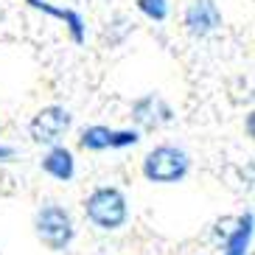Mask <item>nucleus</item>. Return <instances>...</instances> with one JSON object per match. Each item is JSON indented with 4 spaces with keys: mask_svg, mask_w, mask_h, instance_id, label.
<instances>
[{
    "mask_svg": "<svg viewBox=\"0 0 255 255\" xmlns=\"http://www.w3.org/2000/svg\"><path fill=\"white\" fill-rule=\"evenodd\" d=\"M25 3H28L31 8H37V11H42V14L62 20V23L68 25L70 39H73L76 45H82V42H84V17L79 14V11H73V8H59V6H51L48 0H25Z\"/></svg>",
    "mask_w": 255,
    "mask_h": 255,
    "instance_id": "8",
    "label": "nucleus"
},
{
    "mask_svg": "<svg viewBox=\"0 0 255 255\" xmlns=\"http://www.w3.org/2000/svg\"><path fill=\"white\" fill-rule=\"evenodd\" d=\"M233 222H236V219H222V222H216V239H227V236H230V230H233Z\"/></svg>",
    "mask_w": 255,
    "mask_h": 255,
    "instance_id": "13",
    "label": "nucleus"
},
{
    "mask_svg": "<svg viewBox=\"0 0 255 255\" xmlns=\"http://www.w3.org/2000/svg\"><path fill=\"white\" fill-rule=\"evenodd\" d=\"M132 121L137 124V132H140V129L151 132V129L163 127V124H171L174 113H171V107L165 104L160 96L146 93V96H140L135 104H132Z\"/></svg>",
    "mask_w": 255,
    "mask_h": 255,
    "instance_id": "6",
    "label": "nucleus"
},
{
    "mask_svg": "<svg viewBox=\"0 0 255 255\" xmlns=\"http://www.w3.org/2000/svg\"><path fill=\"white\" fill-rule=\"evenodd\" d=\"M110 137H113V129L104 127V124H93V127L82 129V137H79V146L84 151H104L110 149Z\"/></svg>",
    "mask_w": 255,
    "mask_h": 255,
    "instance_id": "10",
    "label": "nucleus"
},
{
    "mask_svg": "<svg viewBox=\"0 0 255 255\" xmlns=\"http://www.w3.org/2000/svg\"><path fill=\"white\" fill-rule=\"evenodd\" d=\"M247 135H255V113H247Z\"/></svg>",
    "mask_w": 255,
    "mask_h": 255,
    "instance_id": "15",
    "label": "nucleus"
},
{
    "mask_svg": "<svg viewBox=\"0 0 255 255\" xmlns=\"http://www.w3.org/2000/svg\"><path fill=\"white\" fill-rule=\"evenodd\" d=\"M250 241H253V213H244V216L236 219V227L225 239V253L222 255H247Z\"/></svg>",
    "mask_w": 255,
    "mask_h": 255,
    "instance_id": "9",
    "label": "nucleus"
},
{
    "mask_svg": "<svg viewBox=\"0 0 255 255\" xmlns=\"http://www.w3.org/2000/svg\"><path fill=\"white\" fill-rule=\"evenodd\" d=\"M73 127V113L62 104H48L37 110V115L28 121V137L37 146H62L65 135Z\"/></svg>",
    "mask_w": 255,
    "mask_h": 255,
    "instance_id": "4",
    "label": "nucleus"
},
{
    "mask_svg": "<svg viewBox=\"0 0 255 255\" xmlns=\"http://www.w3.org/2000/svg\"><path fill=\"white\" fill-rule=\"evenodd\" d=\"M14 157V149L11 146H0V163H6V160Z\"/></svg>",
    "mask_w": 255,
    "mask_h": 255,
    "instance_id": "14",
    "label": "nucleus"
},
{
    "mask_svg": "<svg viewBox=\"0 0 255 255\" xmlns=\"http://www.w3.org/2000/svg\"><path fill=\"white\" fill-rule=\"evenodd\" d=\"M0 255H3V253H0Z\"/></svg>",
    "mask_w": 255,
    "mask_h": 255,
    "instance_id": "16",
    "label": "nucleus"
},
{
    "mask_svg": "<svg viewBox=\"0 0 255 255\" xmlns=\"http://www.w3.org/2000/svg\"><path fill=\"white\" fill-rule=\"evenodd\" d=\"M182 23L191 37H210L213 31L222 28V11L216 0H191L182 14Z\"/></svg>",
    "mask_w": 255,
    "mask_h": 255,
    "instance_id": "5",
    "label": "nucleus"
},
{
    "mask_svg": "<svg viewBox=\"0 0 255 255\" xmlns=\"http://www.w3.org/2000/svg\"><path fill=\"white\" fill-rule=\"evenodd\" d=\"M34 233L51 253H65L76 239L73 213L59 202H45L34 213Z\"/></svg>",
    "mask_w": 255,
    "mask_h": 255,
    "instance_id": "3",
    "label": "nucleus"
},
{
    "mask_svg": "<svg viewBox=\"0 0 255 255\" xmlns=\"http://www.w3.org/2000/svg\"><path fill=\"white\" fill-rule=\"evenodd\" d=\"M135 6L143 17H149L154 23H163L168 17V0H135Z\"/></svg>",
    "mask_w": 255,
    "mask_h": 255,
    "instance_id": "11",
    "label": "nucleus"
},
{
    "mask_svg": "<svg viewBox=\"0 0 255 255\" xmlns=\"http://www.w3.org/2000/svg\"><path fill=\"white\" fill-rule=\"evenodd\" d=\"M42 171L59 182H70L76 177V160L68 146H51L42 157Z\"/></svg>",
    "mask_w": 255,
    "mask_h": 255,
    "instance_id": "7",
    "label": "nucleus"
},
{
    "mask_svg": "<svg viewBox=\"0 0 255 255\" xmlns=\"http://www.w3.org/2000/svg\"><path fill=\"white\" fill-rule=\"evenodd\" d=\"M137 143H140V132L137 129H113L110 149H129V146H137Z\"/></svg>",
    "mask_w": 255,
    "mask_h": 255,
    "instance_id": "12",
    "label": "nucleus"
},
{
    "mask_svg": "<svg viewBox=\"0 0 255 255\" xmlns=\"http://www.w3.org/2000/svg\"><path fill=\"white\" fill-rule=\"evenodd\" d=\"M84 216H87V222H90L93 227H98V230H121V227L127 225L129 219V202L127 196H124V191L115 185H101L96 188V191H90V194L84 196Z\"/></svg>",
    "mask_w": 255,
    "mask_h": 255,
    "instance_id": "1",
    "label": "nucleus"
},
{
    "mask_svg": "<svg viewBox=\"0 0 255 255\" xmlns=\"http://www.w3.org/2000/svg\"><path fill=\"white\" fill-rule=\"evenodd\" d=\"M143 177L154 185H174V182H182L191 171V157L188 151L180 146H171V143H160L151 151H146V157L140 163Z\"/></svg>",
    "mask_w": 255,
    "mask_h": 255,
    "instance_id": "2",
    "label": "nucleus"
}]
</instances>
